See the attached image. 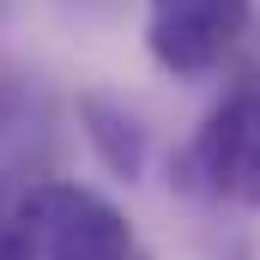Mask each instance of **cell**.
<instances>
[{
	"instance_id": "cell-1",
	"label": "cell",
	"mask_w": 260,
	"mask_h": 260,
	"mask_svg": "<svg viewBox=\"0 0 260 260\" xmlns=\"http://www.w3.org/2000/svg\"><path fill=\"white\" fill-rule=\"evenodd\" d=\"M6 236L18 260H151L127 212L85 182H30L12 206Z\"/></svg>"
},
{
	"instance_id": "cell-3",
	"label": "cell",
	"mask_w": 260,
	"mask_h": 260,
	"mask_svg": "<svg viewBox=\"0 0 260 260\" xmlns=\"http://www.w3.org/2000/svg\"><path fill=\"white\" fill-rule=\"evenodd\" d=\"M188 164H194L200 188L212 200H230V206L260 212V85L224 97L206 115V127L194 133Z\"/></svg>"
},
{
	"instance_id": "cell-2",
	"label": "cell",
	"mask_w": 260,
	"mask_h": 260,
	"mask_svg": "<svg viewBox=\"0 0 260 260\" xmlns=\"http://www.w3.org/2000/svg\"><path fill=\"white\" fill-rule=\"evenodd\" d=\"M254 0H145V55L170 79H206L242 49Z\"/></svg>"
},
{
	"instance_id": "cell-5",
	"label": "cell",
	"mask_w": 260,
	"mask_h": 260,
	"mask_svg": "<svg viewBox=\"0 0 260 260\" xmlns=\"http://www.w3.org/2000/svg\"><path fill=\"white\" fill-rule=\"evenodd\" d=\"M0 260H18V248H12V236H6V224H0Z\"/></svg>"
},
{
	"instance_id": "cell-4",
	"label": "cell",
	"mask_w": 260,
	"mask_h": 260,
	"mask_svg": "<svg viewBox=\"0 0 260 260\" xmlns=\"http://www.w3.org/2000/svg\"><path fill=\"white\" fill-rule=\"evenodd\" d=\"M79 121H85V139H91V151L121 176V182H139L145 176V127H139V115H133L127 103H115V97H79Z\"/></svg>"
}]
</instances>
